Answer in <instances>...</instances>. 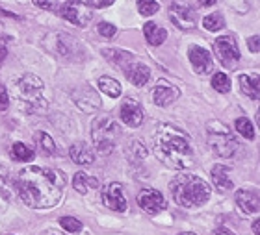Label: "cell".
I'll return each mask as SVG.
<instances>
[{
  "mask_svg": "<svg viewBox=\"0 0 260 235\" xmlns=\"http://www.w3.org/2000/svg\"><path fill=\"white\" fill-rule=\"evenodd\" d=\"M249 50L251 52H258L260 50V37L258 35H253V37L249 39Z\"/></svg>",
  "mask_w": 260,
  "mask_h": 235,
  "instance_id": "74e56055",
  "label": "cell"
},
{
  "mask_svg": "<svg viewBox=\"0 0 260 235\" xmlns=\"http://www.w3.org/2000/svg\"><path fill=\"white\" fill-rule=\"evenodd\" d=\"M34 141H36V144L41 148L43 154H47V155L56 154V144L49 134H45V132H38V134L34 135Z\"/></svg>",
  "mask_w": 260,
  "mask_h": 235,
  "instance_id": "83f0119b",
  "label": "cell"
},
{
  "mask_svg": "<svg viewBox=\"0 0 260 235\" xmlns=\"http://www.w3.org/2000/svg\"><path fill=\"white\" fill-rule=\"evenodd\" d=\"M10 106V98H8V91L4 86H0V111H6Z\"/></svg>",
  "mask_w": 260,
  "mask_h": 235,
  "instance_id": "e575fe53",
  "label": "cell"
},
{
  "mask_svg": "<svg viewBox=\"0 0 260 235\" xmlns=\"http://www.w3.org/2000/svg\"><path fill=\"white\" fill-rule=\"evenodd\" d=\"M190 63L197 74H210L214 70V59H212L210 52L203 47H191L190 52Z\"/></svg>",
  "mask_w": 260,
  "mask_h": 235,
  "instance_id": "4fadbf2b",
  "label": "cell"
},
{
  "mask_svg": "<svg viewBox=\"0 0 260 235\" xmlns=\"http://www.w3.org/2000/svg\"><path fill=\"white\" fill-rule=\"evenodd\" d=\"M69 155H71V160H73V163L82 165V167L91 165L93 160H95V152L89 148L87 143H75L71 146Z\"/></svg>",
  "mask_w": 260,
  "mask_h": 235,
  "instance_id": "ac0fdd59",
  "label": "cell"
},
{
  "mask_svg": "<svg viewBox=\"0 0 260 235\" xmlns=\"http://www.w3.org/2000/svg\"><path fill=\"white\" fill-rule=\"evenodd\" d=\"M154 154L164 165L182 171L193 165L190 139L173 124H160L154 134Z\"/></svg>",
  "mask_w": 260,
  "mask_h": 235,
  "instance_id": "7a4b0ae2",
  "label": "cell"
},
{
  "mask_svg": "<svg viewBox=\"0 0 260 235\" xmlns=\"http://www.w3.org/2000/svg\"><path fill=\"white\" fill-rule=\"evenodd\" d=\"M73 187L82 194H86L89 187H99V180L87 176L86 172H76L75 178H73Z\"/></svg>",
  "mask_w": 260,
  "mask_h": 235,
  "instance_id": "d4e9b609",
  "label": "cell"
},
{
  "mask_svg": "<svg viewBox=\"0 0 260 235\" xmlns=\"http://www.w3.org/2000/svg\"><path fill=\"white\" fill-rule=\"evenodd\" d=\"M60 15L63 17L65 21L73 22L75 26H87L93 19V11L91 8L82 2V0H67L63 2L60 8Z\"/></svg>",
  "mask_w": 260,
  "mask_h": 235,
  "instance_id": "52a82bcc",
  "label": "cell"
},
{
  "mask_svg": "<svg viewBox=\"0 0 260 235\" xmlns=\"http://www.w3.org/2000/svg\"><path fill=\"white\" fill-rule=\"evenodd\" d=\"M212 182L216 185L217 191H231L233 189V180L229 178V167L225 165H216L212 169Z\"/></svg>",
  "mask_w": 260,
  "mask_h": 235,
  "instance_id": "ffe728a7",
  "label": "cell"
},
{
  "mask_svg": "<svg viewBox=\"0 0 260 235\" xmlns=\"http://www.w3.org/2000/svg\"><path fill=\"white\" fill-rule=\"evenodd\" d=\"M208 146L219 158H231L238 150V141L229 132L227 126H223L221 123H210L208 124Z\"/></svg>",
  "mask_w": 260,
  "mask_h": 235,
  "instance_id": "8992f818",
  "label": "cell"
},
{
  "mask_svg": "<svg viewBox=\"0 0 260 235\" xmlns=\"http://www.w3.org/2000/svg\"><path fill=\"white\" fill-rule=\"evenodd\" d=\"M97 32L101 33L103 37H114L117 30H115V26L114 24H110V22H99Z\"/></svg>",
  "mask_w": 260,
  "mask_h": 235,
  "instance_id": "836d02e7",
  "label": "cell"
},
{
  "mask_svg": "<svg viewBox=\"0 0 260 235\" xmlns=\"http://www.w3.org/2000/svg\"><path fill=\"white\" fill-rule=\"evenodd\" d=\"M179 235H195V233H191V231H182V233H179Z\"/></svg>",
  "mask_w": 260,
  "mask_h": 235,
  "instance_id": "ee69618b",
  "label": "cell"
},
{
  "mask_svg": "<svg viewBox=\"0 0 260 235\" xmlns=\"http://www.w3.org/2000/svg\"><path fill=\"white\" fill-rule=\"evenodd\" d=\"M103 56L108 58V61H112V63L119 65L121 69H125L130 61H134V56H132V54L125 52V50H117V48H112V50H110V48H104Z\"/></svg>",
  "mask_w": 260,
  "mask_h": 235,
  "instance_id": "603a6c76",
  "label": "cell"
},
{
  "mask_svg": "<svg viewBox=\"0 0 260 235\" xmlns=\"http://www.w3.org/2000/svg\"><path fill=\"white\" fill-rule=\"evenodd\" d=\"M138 206H140L145 213L158 215L166 209V198L156 189H141L138 192Z\"/></svg>",
  "mask_w": 260,
  "mask_h": 235,
  "instance_id": "8fae6325",
  "label": "cell"
},
{
  "mask_svg": "<svg viewBox=\"0 0 260 235\" xmlns=\"http://www.w3.org/2000/svg\"><path fill=\"white\" fill-rule=\"evenodd\" d=\"M60 224L65 231H69V233H78L82 230V222L75 217H61L60 219Z\"/></svg>",
  "mask_w": 260,
  "mask_h": 235,
  "instance_id": "1f68e13d",
  "label": "cell"
},
{
  "mask_svg": "<svg viewBox=\"0 0 260 235\" xmlns=\"http://www.w3.org/2000/svg\"><path fill=\"white\" fill-rule=\"evenodd\" d=\"M253 231H255V235H260V220L253 222Z\"/></svg>",
  "mask_w": 260,
  "mask_h": 235,
  "instance_id": "b9f144b4",
  "label": "cell"
},
{
  "mask_svg": "<svg viewBox=\"0 0 260 235\" xmlns=\"http://www.w3.org/2000/svg\"><path fill=\"white\" fill-rule=\"evenodd\" d=\"M103 202H104L106 208L114 209V211H126V208H128V202H126L123 185L117 183V182H112L104 187Z\"/></svg>",
  "mask_w": 260,
  "mask_h": 235,
  "instance_id": "7c38bea8",
  "label": "cell"
},
{
  "mask_svg": "<svg viewBox=\"0 0 260 235\" xmlns=\"http://www.w3.org/2000/svg\"><path fill=\"white\" fill-rule=\"evenodd\" d=\"M158 10H160V4H158L156 0H138V11H140L141 15L151 17Z\"/></svg>",
  "mask_w": 260,
  "mask_h": 235,
  "instance_id": "4dcf8cb0",
  "label": "cell"
},
{
  "mask_svg": "<svg viewBox=\"0 0 260 235\" xmlns=\"http://www.w3.org/2000/svg\"><path fill=\"white\" fill-rule=\"evenodd\" d=\"M240 86H242V91L253 100H256L260 96V76L255 74V72L240 76Z\"/></svg>",
  "mask_w": 260,
  "mask_h": 235,
  "instance_id": "44dd1931",
  "label": "cell"
},
{
  "mask_svg": "<svg viewBox=\"0 0 260 235\" xmlns=\"http://www.w3.org/2000/svg\"><path fill=\"white\" fill-rule=\"evenodd\" d=\"M54 48L61 56L71 59H80V56L84 54L80 43L76 41L73 35H67V33H58L54 37Z\"/></svg>",
  "mask_w": 260,
  "mask_h": 235,
  "instance_id": "9a60e30c",
  "label": "cell"
},
{
  "mask_svg": "<svg viewBox=\"0 0 260 235\" xmlns=\"http://www.w3.org/2000/svg\"><path fill=\"white\" fill-rule=\"evenodd\" d=\"M236 204L242 209V213L245 215H255L260 211V198L256 191H249V189H240L236 192Z\"/></svg>",
  "mask_w": 260,
  "mask_h": 235,
  "instance_id": "2e32d148",
  "label": "cell"
},
{
  "mask_svg": "<svg viewBox=\"0 0 260 235\" xmlns=\"http://www.w3.org/2000/svg\"><path fill=\"white\" fill-rule=\"evenodd\" d=\"M143 33H145V39L147 43L152 45V47H158V45H162L168 37V32L164 30V28L156 26L154 22H147L145 26H143Z\"/></svg>",
  "mask_w": 260,
  "mask_h": 235,
  "instance_id": "7402d4cb",
  "label": "cell"
},
{
  "mask_svg": "<svg viewBox=\"0 0 260 235\" xmlns=\"http://www.w3.org/2000/svg\"><path fill=\"white\" fill-rule=\"evenodd\" d=\"M175 202L182 208H199L210 198V187L195 174H180L169 183Z\"/></svg>",
  "mask_w": 260,
  "mask_h": 235,
  "instance_id": "3957f363",
  "label": "cell"
},
{
  "mask_svg": "<svg viewBox=\"0 0 260 235\" xmlns=\"http://www.w3.org/2000/svg\"><path fill=\"white\" fill-rule=\"evenodd\" d=\"M34 4L41 10H54V0H34Z\"/></svg>",
  "mask_w": 260,
  "mask_h": 235,
  "instance_id": "8d00e7d4",
  "label": "cell"
},
{
  "mask_svg": "<svg viewBox=\"0 0 260 235\" xmlns=\"http://www.w3.org/2000/svg\"><path fill=\"white\" fill-rule=\"evenodd\" d=\"M6 56H8V45L4 39H0V63L6 59Z\"/></svg>",
  "mask_w": 260,
  "mask_h": 235,
  "instance_id": "f35d334b",
  "label": "cell"
},
{
  "mask_svg": "<svg viewBox=\"0 0 260 235\" xmlns=\"http://www.w3.org/2000/svg\"><path fill=\"white\" fill-rule=\"evenodd\" d=\"M91 137L95 143V148L101 155H108L115 148V144L121 137V130L114 119L108 115L99 117L91 124Z\"/></svg>",
  "mask_w": 260,
  "mask_h": 235,
  "instance_id": "5b68a950",
  "label": "cell"
},
{
  "mask_svg": "<svg viewBox=\"0 0 260 235\" xmlns=\"http://www.w3.org/2000/svg\"><path fill=\"white\" fill-rule=\"evenodd\" d=\"M11 158L15 161H22V163H26V161H32L36 158V152L32 148H28L24 143H15L11 146Z\"/></svg>",
  "mask_w": 260,
  "mask_h": 235,
  "instance_id": "4316f807",
  "label": "cell"
},
{
  "mask_svg": "<svg viewBox=\"0 0 260 235\" xmlns=\"http://www.w3.org/2000/svg\"><path fill=\"white\" fill-rule=\"evenodd\" d=\"M212 235H234V233H233V231L225 230V228H219V230H216Z\"/></svg>",
  "mask_w": 260,
  "mask_h": 235,
  "instance_id": "ab89813d",
  "label": "cell"
},
{
  "mask_svg": "<svg viewBox=\"0 0 260 235\" xmlns=\"http://www.w3.org/2000/svg\"><path fill=\"white\" fill-rule=\"evenodd\" d=\"M123 70H125L126 78L138 87L145 86L147 82H149V78H151V70L147 69L143 63H138V61H130Z\"/></svg>",
  "mask_w": 260,
  "mask_h": 235,
  "instance_id": "e0dca14e",
  "label": "cell"
},
{
  "mask_svg": "<svg viewBox=\"0 0 260 235\" xmlns=\"http://www.w3.org/2000/svg\"><path fill=\"white\" fill-rule=\"evenodd\" d=\"M212 87L219 93H229L231 91V78L225 72H216L212 76Z\"/></svg>",
  "mask_w": 260,
  "mask_h": 235,
  "instance_id": "f546056e",
  "label": "cell"
},
{
  "mask_svg": "<svg viewBox=\"0 0 260 235\" xmlns=\"http://www.w3.org/2000/svg\"><path fill=\"white\" fill-rule=\"evenodd\" d=\"M125 154H126V158H128L132 163H138V161H141V160H145V155H147V150H145V146H143V143L141 141H130L128 143V146H126V150H125Z\"/></svg>",
  "mask_w": 260,
  "mask_h": 235,
  "instance_id": "484cf974",
  "label": "cell"
},
{
  "mask_svg": "<svg viewBox=\"0 0 260 235\" xmlns=\"http://www.w3.org/2000/svg\"><path fill=\"white\" fill-rule=\"evenodd\" d=\"M99 89L104 93V95H108L110 98H117V96H121V84L115 78H112V76H101L99 78Z\"/></svg>",
  "mask_w": 260,
  "mask_h": 235,
  "instance_id": "cb8c5ba5",
  "label": "cell"
},
{
  "mask_svg": "<svg viewBox=\"0 0 260 235\" xmlns=\"http://www.w3.org/2000/svg\"><path fill=\"white\" fill-rule=\"evenodd\" d=\"M13 93L21 107L28 113H41L47 109V100L43 96V82L34 74H22L13 82Z\"/></svg>",
  "mask_w": 260,
  "mask_h": 235,
  "instance_id": "277c9868",
  "label": "cell"
},
{
  "mask_svg": "<svg viewBox=\"0 0 260 235\" xmlns=\"http://www.w3.org/2000/svg\"><path fill=\"white\" fill-rule=\"evenodd\" d=\"M115 0H86V4L87 6H91V8H106V6L110 4H114Z\"/></svg>",
  "mask_w": 260,
  "mask_h": 235,
  "instance_id": "d590c367",
  "label": "cell"
},
{
  "mask_svg": "<svg viewBox=\"0 0 260 235\" xmlns=\"http://www.w3.org/2000/svg\"><path fill=\"white\" fill-rule=\"evenodd\" d=\"M65 187V176L61 171L47 167L30 165L22 169L17 178L19 197L28 208L47 209L60 202Z\"/></svg>",
  "mask_w": 260,
  "mask_h": 235,
  "instance_id": "6da1fadb",
  "label": "cell"
},
{
  "mask_svg": "<svg viewBox=\"0 0 260 235\" xmlns=\"http://www.w3.org/2000/svg\"><path fill=\"white\" fill-rule=\"evenodd\" d=\"M217 0H199V4L201 6H205V8H208V6H214Z\"/></svg>",
  "mask_w": 260,
  "mask_h": 235,
  "instance_id": "60d3db41",
  "label": "cell"
},
{
  "mask_svg": "<svg viewBox=\"0 0 260 235\" xmlns=\"http://www.w3.org/2000/svg\"><path fill=\"white\" fill-rule=\"evenodd\" d=\"M179 89L173 86H168V84H160V86H156V89H154V93H152V100H154V104L160 107H166L169 106L171 102H175L177 98H179Z\"/></svg>",
  "mask_w": 260,
  "mask_h": 235,
  "instance_id": "d6986e66",
  "label": "cell"
},
{
  "mask_svg": "<svg viewBox=\"0 0 260 235\" xmlns=\"http://www.w3.org/2000/svg\"><path fill=\"white\" fill-rule=\"evenodd\" d=\"M214 52H216L219 63H221L225 69H234L240 59L238 45H236V41H234L233 37H229V35H223V37L216 39Z\"/></svg>",
  "mask_w": 260,
  "mask_h": 235,
  "instance_id": "ba28073f",
  "label": "cell"
},
{
  "mask_svg": "<svg viewBox=\"0 0 260 235\" xmlns=\"http://www.w3.org/2000/svg\"><path fill=\"white\" fill-rule=\"evenodd\" d=\"M169 19L180 30H191L195 26V11L186 0H173L171 2Z\"/></svg>",
  "mask_w": 260,
  "mask_h": 235,
  "instance_id": "9c48e42d",
  "label": "cell"
},
{
  "mask_svg": "<svg viewBox=\"0 0 260 235\" xmlns=\"http://www.w3.org/2000/svg\"><path fill=\"white\" fill-rule=\"evenodd\" d=\"M203 26L208 32H217V30H223L225 26V19H223L221 13H210L203 19Z\"/></svg>",
  "mask_w": 260,
  "mask_h": 235,
  "instance_id": "f1b7e54d",
  "label": "cell"
},
{
  "mask_svg": "<svg viewBox=\"0 0 260 235\" xmlns=\"http://www.w3.org/2000/svg\"><path fill=\"white\" fill-rule=\"evenodd\" d=\"M43 235H63V233H60V231H56V230H49V231H45Z\"/></svg>",
  "mask_w": 260,
  "mask_h": 235,
  "instance_id": "7bdbcfd3",
  "label": "cell"
},
{
  "mask_svg": "<svg viewBox=\"0 0 260 235\" xmlns=\"http://www.w3.org/2000/svg\"><path fill=\"white\" fill-rule=\"evenodd\" d=\"M236 130H238V134L244 135L245 139H253V137H255L253 124H251V121H247V119H238V121H236Z\"/></svg>",
  "mask_w": 260,
  "mask_h": 235,
  "instance_id": "d6a6232c",
  "label": "cell"
},
{
  "mask_svg": "<svg viewBox=\"0 0 260 235\" xmlns=\"http://www.w3.org/2000/svg\"><path fill=\"white\" fill-rule=\"evenodd\" d=\"M143 107L136 98H125L123 106H121V121L130 126V128H138L143 123Z\"/></svg>",
  "mask_w": 260,
  "mask_h": 235,
  "instance_id": "5bb4252c",
  "label": "cell"
},
{
  "mask_svg": "<svg viewBox=\"0 0 260 235\" xmlns=\"http://www.w3.org/2000/svg\"><path fill=\"white\" fill-rule=\"evenodd\" d=\"M71 98L76 104V107L82 109L84 113H93L101 107V98H99L97 91L91 86L76 87L75 91L71 93Z\"/></svg>",
  "mask_w": 260,
  "mask_h": 235,
  "instance_id": "30bf717a",
  "label": "cell"
}]
</instances>
